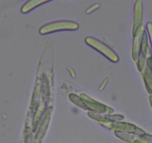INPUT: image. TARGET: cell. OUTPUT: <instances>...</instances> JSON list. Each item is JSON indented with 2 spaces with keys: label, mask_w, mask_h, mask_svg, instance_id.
<instances>
[{
  "label": "cell",
  "mask_w": 152,
  "mask_h": 143,
  "mask_svg": "<svg viewBox=\"0 0 152 143\" xmlns=\"http://www.w3.org/2000/svg\"><path fill=\"white\" fill-rule=\"evenodd\" d=\"M79 25L76 22L69 20H61L47 23L40 28V34H48L53 32L61 31H75L78 30Z\"/></svg>",
  "instance_id": "6da1fadb"
},
{
  "label": "cell",
  "mask_w": 152,
  "mask_h": 143,
  "mask_svg": "<svg viewBox=\"0 0 152 143\" xmlns=\"http://www.w3.org/2000/svg\"><path fill=\"white\" fill-rule=\"evenodd\" d=\"M85 41L87 45L93 47V49L97 50L98 52H101L102 55H104L110 61H113L114 63L119 61V57L116 55V52H114L110 48L108 47L107 46L104 44L103 43L99 41L97 39L93 38V37H88L86 38Z\"/></svg>",
  "instance_id": "7a4b0ae2"
},
{
  "label": "cell",
  "mask_w": 152,
  "mask_h": 143,
  "mask_svg": "<svg viewBox=\"0 0 152 143\" xmlns=\"http://www.w3.org/2000/svg\"><path fill=\"white\" fill-rule=\"evenodd\" d=\"M143 8L141 0H137L134 8V24H133V35L136 37L141 31L142 24Z\"/></svg>",
  "instance_id": "3957f363"
},
{
  "label": "cell",
  "mask_w": 152,
  "mask_h": 143,
  "mask_svg": "<svg viewBox=\"0 0 152 143\" xmlns=\"http://www.w3.org/2000/svg\"><path fill=\"white\" fill-rule=\"evenodd\" d=\"M51 1L52 0H28L22 7L21 12L23 14H27L34 8H37L38 6L51 2Z\"/></svg>",
  "instance_id": "277c9868"
},
{
  "label": "cell",
  "mask_w": 152,
  "mask_h": 143,
  "mask_svg": "<svg viewBox=\"0 0 152 143\" xmlns=\"http://www.w3.org/2000/svg\"><path fill=\"white\" fill-rule=\"evenodd\" d=\"M144 32V30H142L136 37H134V46H133V58H134V60H137L139 55H140V49H141L142 39Z\"/></svg>",
  "instance_id": "5b68a950"
},
{
  "label": "cell",
  "mask_w": 152,
  "mask_h": 143,
  "mask_svg": "<svg viewBox=\"0 0 152 143\" xmlns=\"http://www.w3.org/2000/svg\"><path fill=\"white\" fill-rule=\"evenodd\" d=\"M145 72L143 74L144 81L145 82L148 91L152 94V72L148 66L145 67Z\"/></svg>",
  "instance_id": "8992f818"
},
{
  "label": "cell",
  "mask_w": 152,
  "mask_h": 143,
  "mask_svg": "<svg viewBox=\"0 0 152 143\" xmlns=\"http://www.w3.org/2000/svg\"><path fill=\"white\" fill-rule=\"evenodd\" d=\"M147 30L149 34V38H150L151 45V49H152V23H148L147 24Z\"/></svg>",
  "instance_id": "52a82bcc"
},
{
  "label": "cell",
  "mask_w": 152,
  "mask_h": 143,
  "mask_svg": "<svg viewBox=\"0 0 152 143\" xmlns=\"http://www.w3.org/2000/svg\"><path fill=\"white\" fill-rule=\"evenodd\" d=\"M99 7H100V5H99V4H96V5H93L91 8H90L89 9H87V11H86V14H90V13L93 12V11H96V10H97Z\"/></svg>",
  "instance_id": "ba28073f"
},
{
  "label": "cell",
  "mask_w": 152,
  "mask_h": 143,
  "mask_svg": "<svg viewBox=\"0 0 152 143\" xmlns=\"http://www.w3.org/2000/svg\"><path fill=\"white\" fill-rule=\"evenodd\" d=\"M147 63H148V67L150 69L151 71L152 72V58L149 57L147 59Z\"/></svg>",
  "instance_id": "9c48e42d"
},
{
  "label": "cell",
  "mask_w": 152,
  "mask_h": 143,
  "mask_svg": "<svg viewBox=\"0 0 152 143\" xmlns=\"http://www.w3.org/2000/svg\"><path fill=\"white\" fill-rule=\"evenodd\" d=\"M149 99H150V103H151V107H152V95L151 96H150Z\"/></svg>",
  "instance_id": "30bf717a"
}]
</instances>
